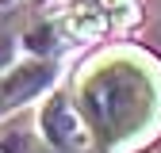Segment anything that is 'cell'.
I'll list each match as a JSON object with an SVG mask.
<instances>
[{
    "instance_id": "cell-1",
    "label": "cell",
    "mask_w": 161,
    "mask_h": 153,
    "mask_svg": "<svg viewBox=\"0 0 161 153\" xmlns=\"http://www.w3.org/2000/svg\"><path fill=\"white\" fill-rule=\"evenodd\" d=\"M73 100L96 134V153H146L161 138V57L108 46L80 65Z\"/></svg>"
},
{
    "instance_id": "cell-2",
    "label": "cell",
    "mask_w": 161,
    "mask_h": 153,
    "mask_svg": "<svg viewBox=\"0 0 161 153\" xmlns=\"http://www.w3.org/2000/svg\"><path fill=\"white\" fill-rule=\"evenodd\" d=\"M38 134L62 153H96V134L85 119V111L77 107L73 92L50 88L38 103Z\"/></svg>"
},
{
    "instance_id": "cell-3",
    "label": "cell",
    "mask_w": 161,
    "mask_h": 153,
    "mask_svg": "<svg viewBox=\"0 0 161 153\" xmlns=\"http://www.w3.org/2000/svg\"><path fill=\"white\" fill-rule=\"evenodd\" d=\"M58 84V57H19V61L0 73V119L23 103H31L35 96H46Z\"/></svg>"
},
{
    "instance_id": "cell-4",
    "label": "cell",
    "mask_w": 161,
    "mask_h": 153,
    "mask_svg": "<svg viewBox=\"0 0 161 153\" xmlns=\"http://www.w3.org/2000/svg\"><path fill=\"white\" fill-rule=\"evenodd\" d=\"M0 153H62L54 149L42 134H31V130H8L0 138Z\"/></svg>"
},
{
    "instance_id": "cell-5",
    "label": "cell",
    "mask_w": 161,
    "mask_h": 153,
    "mask_svg": "<svg viewBox=\"0 0 161 153\" xmlns=\"http://www.w3.org/2000/svg\"><path fill=\"white\" fill-rule=\"evenodd\" d=\"M19 50H23V31H0V73H8L19 61Z\"/></svg>"
},
{
    "instance_id": "cell-6",
    "label": "cell",
    "mask_w": 161,
    "mask_h": 153,
    "mask_svg": "<svg viewBox=\"0 0 161 153\" xmlns=\"http://www.w3.org/2000/svg\"><path fill=\"white\" fill-rule=\"evenodd\" d=\"M92 4L104 8L115 23H119V19H134V0H92Z\"/></svg>"
},
{
    "instance_id": "cell-7",
    "label": "cell",
    "mask_w": 161,
    "mask_h": 153,
    "mask_svg": "<svg viewBox=\"0 0 161 153\" xmlns=\"http://www.w3.org/2000/svg\"><path fill=\"white\" fill-rule=\"evenodd\" d=\"M15 4H31V0H0V12H15Z\"/></svg>"
},
{
    "instance_id": "cell-8",
    "label": "cell",
    "mask_w": 161,
    "mask_h": 153,
    "mask_svg": "<svg viewBox=\"0 0 161 153\" xmlns=\"http://www.w3.org/2000/svg\"><path fill=\"white\" fill-rule=\"evenodd\" d=\"M65 4H92V0H65Z\"/></svg>"
}]
</instances>
